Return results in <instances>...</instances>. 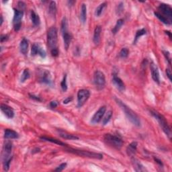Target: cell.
<instances>
[{"mask_svg":"<svg viewBox=\"0 0 172 172\" xmlns=\"http://www.w3.org/2000/svg\"><path fill=\"white\" fill-rule=\"evenodd\" d=\"M115 100L117 104L119 105L120 108H121L122 111L124 112V113H125L126 118L128 119V120H130V122H131L132 124H133V125H135L136 126H140L141 122L139 117L138 116L137 114H136L132 109H131L128 106H127V105L124 103L123 102L120 100V99L116 98Z\"/></svg>","mask_w":172,"mask_h":172,"instance_id":"1","label":"cell"},{"mask_svg":"<svg viewBox=\"0 0 172 172\" xmlns=\"http://www.w3.org/2000/svg\"><path fill=\"white\" fill-rule=\"evenodd\" d=\"M150 112L151 114V115L155 118L157 120L160 126H161V128L163 130V131L165 132V135L168 137V138H170V139H171V130L170 126L168 125L167 120H165V117L156 111L151 110Z\"/></svg>","mask_w":172,"mask_h":172,"instance_id":"2","label":"cell"},{"mask_svg":"<svg viewBox=\"0 0 172 172\" xmlns=\"http://www.w3.org/2000/svg\"><path fill=\"white\" fill-rule=\"evenodd\" d=\"M12 150V143L10 141H7L4 145V153H3V166L4 170L8 171L10 169V164L11 161V153Z\"/></svg>","mask_w":172,"mask_h":172,"instance_id":"3","label":"cell"},{"mask_svg":"<svg viewBox=\"0 0 172 172\" xmlns=\"http://www.w3.org/2000/svg\"><path fill=\"white\" fill-rule=\"evenodd\" d=\"M57 41H58V32L56 27L53 26L49 29L47 32V44L50 51L58 49Z\"/></svg>","mask_w":172,"mask_h":172,"instance_id":"4","label":"cell"},{"mask_svg":"<svg viewBox=\"0 0 172 172\" xmlns=\"http://www.w3.org/2000/svg\"><path fill=\"white\" fill-rule=\"evenodd\" d=\"M104 141L108 145L116 149H120L123 145V141L119 136L105 134L104 136Z\"/></svg>","mask_w":172,"mask_h":172,"instance_id":"5","label":"cell"},{"mask_svg":"<svg viewBox=\"0 0 172 172\" xmlns=\"http://www.w3.org/2000/svg\"><path fill=\"white\" fill-rule=\"evenodd\" d=\"M66 151L70 152L71 153L75 154L81 157H85L88 158H92V159H101L103 158V155L100 153L91 152L89 151H85V150H79V149H71V148H68L66 149Z\"/></svg>","mask_w":172,"mask_h":172,"instance_id":"6","label":"cell"},{"mask_svg":"<svg viewBox=\"0 0 172 172\" xmlns=\"http://www.w3.org/2000/svg\"><path fill=\"white\" fill-rule=\"evenodd\" d=\"M93 83H94L96 88L101 90L104 88L105 86V77L103 72L97 70L93 74Z\"/></svg>","mask_w":172,"mask_h":172,"instance_id":"7","label":"cell"},{"mask_svg":"<svg viewBox=\"0 0 172 172\" xmlns=\"http://www.w3.org/2000/svg\"><path fill=\"white\" fill-rule=\"evenodd\" d=\"M90 96V93L87 89H81L77 93V107L81 108L86 104Z\"/></svg>","mask_w":172,"mask_h":172,"instance_id":"8","label":"cell"},{"mask_svg":"<svg viewBox=\"0 0 172 172\" xmlns=\"http://www.w3.org/2000/svg\"><path fill=\"white\" fill-rule=\"evenodd\" d=\"M23 15H24V13L22 11L16 10V9L14 10L13 24H14V28L16 31H18L21 28Z\"/></svg>","mask_w":172,"mask_h":172,"instance_id":"9","label":"cell"},{"mask_svg":"<svg viewBox=\"0 0 172 172\" xmlns=\"http://www.w3.org/2000/svg\"><path fill=\"white\" fill-rule=\"evenodd\" d=\"M105 111H106V107L105 106H102L99 108V110L96 112L94 114V115L93 116L91 120V122L93 125L95 124L99 123L101 121L102 119L103 118V116H104V114L105 113Z\"/></svg>","mask_w":172,"mask_h":172,"instance_id":"10","label":"cell"},{"mask_svg":"<svg viewBox=\"0 0 172 172\" xmlns=\"http://www.w3.org/2000/svg\"><path fill=\"white\" fill-rule=\"evenodd\" d=\"M158 10L161 11L163 16H164L165 17L167 18L169 20L171 21L172 9L170 6V5H167V4H161L159 6Z\"/></svg>","mask_w":172,"mask_h":172,"instance_id":"11","label":"cell"},{"mask_svg":"<svg viewBox=\"0 0 172 172\" xmlns=\"http://www.w3.org/2000/svg\"><path fill=\"white\" fill-rule=\"evenodd\" d=\"M37 55H39L42 58H45L47 56L46 51H45L43 48H42L40 44L37 43H34L32 44L31 49V55L35 56Z\"/></svg>","mask_w":172,"mask_h":172,"instance_id":"12","label":"cell"},{"mask_svg":"<svg viewBox=\"0 0 172 172\" xmlns=\"http://www.w3.org/2000/svg\"><path fill=\"white\" fill-rule=\"evenodd\" d=\"M112 83L116 88L119 90L120 92H124L126 89L125 84L124 83L120 77L117 76L116 73H113L112 77Z\"/></svg>","mask_w":172,"mask_h":172,"instance_id":"13","label":"cell"},{"mask_svg":"<svg viewBox=\"0 0 172 172\" xmlns=\"http://www.w3.org/2000/svg\"><path fill=\"white\" fill-rule=\"evenodd\" d=\"M150 69L151 72V76L153 81L157 83H160V79H159V73L157 66L153 62H151L150 64Z\"/></svg>","mask_w":172,"mask_h":172,"instance_id":"14","label":"cell"},{"mask_svg":"<svg viewBox=\"0 0 172 172\" xmlns=\"http://www.w3.org/2000/svg\"><path fill=\"white\" fill-rule=\"evenodd\" d=\"M1 110L3 113H4V115L6 116L8 118L11 119L13 118L14 116V112L12 108L9 105L2 104H1Z\"/></svg>","mask_w":172,"mask_h":172,"instance_id":"15","label":"cell"},{"mask_svg":"<svg viewBox=\"0 0 172 172\" xmlns=\"http://www.w3.org/2000/svg\"><path fill=\"white\" fill-rule=\"evenodd\" d=\"M41 83L47 84V85L51 86L53 84V81L51 80V76L50 74V72L47 70L43 71V73H41L40 76V79H39Z\"/></svg>","mask_w":172,"mask_h":172,"instance_id":"16","label":"cell"},{"mask_svg":"<svg viewBox=\"0 0 172 172\" xmlns=\"http://www.w3.org/2000/svg\"><path fill=\"white\" fill-rule=\"evenodd\" d=\"M101 32H102V27L100 26H97L96 27L93 32V41L96 45H98L101 39Z\"/></svg>","mask_w":172,"mask_h":172,"instance_id":"17","label":"cell"},{"mask_svg":"<svg viewBox=\"0 0 172 172\" xmlns=\"http://www.w3.org/2000/svg\"><path fill=\"white\" fill-rule=\"evenodd\" d=\"M57 132H58L59 135L60 136V137H62L63 138H65V139H67V140H77V139H79V137H77L76 135L70 134L67 132L63 131V130H57Z\"/></svg>","mask_w":172,"mask_h":172,"instance_id":"18","label":"cell"},{"mask_svg":"<svg viewBox=\"0 0 172 172\" xmlns=\"http://www.w3.org/2000/svg\"><path fill=\"white\" fill-rule=\"evenodd\" d=\"M132 164L133 165V167L136 171H145L147 170L144 167V166L141 164V163L138 161L137 159L135 157L131 158Z\"/></svg>","mask_w":172,"mask_h":172,"instance_id":"19","label":"cell"},{"mask_svg":"<svg viewBox=\"0 0 172 172\" xmlns=\"http://www.w3.org/2000/svg\"><path fill=\"white\" fill-rule=\"evenodd\" d=\"M19 135L17 132L11 129H5L4 131V138L7 139H16L18 138Z\"/></svg>","mask_w":172,"mask_h":172,"instance_id":"20","label":"cell"},{"mask_svg":"<svg viewBox=\"0 0 172 172\" xmlns=\"http://www.w3.org/2000/svg\"><path fill=\"white\" fill-rule=\"evenodd\" d=\"M63 38V42H64V47L66 50H68L69 46H70L71 42L72 41V36L69 31L64 32L62 34Z\"/></svg>","mask_w":172,"mask_h":172,"instance_id":"21","label":"cell"},{"mask_svg":"<svg viewBox=\"0 0 172 172\" xmlns=\"http://www.w3.org/2000/svg\"><path fill=\"white\" fill-rule=\"evenodd\" d=\"M138 143L137 142H132L126 148V153H127L128 156H133L135 155L136 152H137Z\"/></svg>","mask_w":172,"mask_h":172,"instance_id":"22","label":"cell"},{"mask_svg":"<svg viewBox=\"0 0 172 172\" xmlns=\"http://www.w3.org/2000/svg\"><path fill=\"white\" fill-rule=\"evenodd\" d=\"M28 41L25 38H22V40L21 41L20 44V52L23 55H26L28 52Z\"/></svg>","mask_w":172,"mask_h":172,"instance_id":"23","label":"cell"},{"mask_svg":"<svg viewBox=\"0 0 172 172\" xmlns=\"http://www.w3.org/2000/svg\"><path fill=\"white\" fill-rule=\"evenodd\" d=\"M31 18L32 22L33 24V25L34 26H38L41 24V19L40 17H39L38 15L35 12L34 10L31 11Z\"/></svg>","mask_w":172,"mask_h":172,"instance_id":"24","label":"cell"},{"mask_svg":"<svg viewBox=\"0 0 172 172\" xmlns=\"http://www.w3.org/2000/svg\"><path fill=\"white\" fill-rule=\"evenodd\" d=\"M80 20L81 22L85 24L87 20V6L85 4H82L80 12Z\"/></svg>","mask_w":172,"mask_h":172,"instance_id":"25","label":"cell"},{"mask_svg":"<svg viewBox=\"0 0 172 172\" xmlns=\"http://www.w3.org/2000/svg\"><path fill=\"white\" fill-rule=\"evenodd\" d=\"M41 139L43 141H49V142H50V143H55L57 144H59V145H61V146H64V147L67 146V144H66L65 143H63V142L59 141L58 139H56V138L47 137H41Z\"/></svg>","mask_w":172,"mask_h":172,"instance_id":"26","label":"cell"},{"mask_svg":"<svg viewBox=\"0 0 172 172\" xmlns=\"http://www.w3.org/2000/svg\"><path fill=\"white\" fill-rule=\"evenodd\" d=\"M154 14H155V16L160 21H161V22H162L163 23L165 24L170 25L171 24V21L169 20L167 18L165 17L164 16H163L162 14H161L159 12H158V11H155V12L154 13Z\"/></svg>","mask_w":172,"mask_h":172,"instance_id":"27","label":"cell"},{"mask_svg":"<svg viewBox=\"0 0 172 172\" xmlns=\"http://www.w3.org/2000/svg\"><path fill=\"white\" fill-rule=\"evenodd\" d=\"M49 14L52 17L55 18L57 14V4L55 2H50L49 4Z\"/></svg>","mask_w":172,"mask_h":172,"instance_id":"28","label":"cell"},{"mask_svg":"<svg viewBox=\"0 0 172 172\" xmlns=\"http://www.w3.org/2000/svg\"><path fill=\"white\" fill-rule=\"evenodd\" d=\"M123 24H124V20L122 19L118 20L116 25L114 26V27L112 29V31L113 34H117V33L118 32V31L120 30V28H121V27L122 26Z\"/></svg>","mask_w":172,"mask_h":172,"instance_id":"29","label":"cell"},{"mask_svg":"<svg viewBox=\"0 0 172 172\" xmlns=\"http://www.w3.org/2000/svg\"><path fill=\"white\" fill-rule=\"evenodd\" d=\"M106 5H107V4L105 2L102 3V4H101L100 5H99V6L96 9V11H95L96 16H98V17L100 16L102 12L104 11V9L105 8V7H106Z\"/></svg>","mask_w":172,"mask_h":172,"instance_id":"30","label":"cell"},{"mask_svg":"<svg viewBox=\"0 0 172 172\" xmlns=\"http://www.w3.org/2000/svg\"><path fill=\"white\" fill-rule=\"evenodd\" d=\"M61 33L66 32L69 31H68V22H67V20L66 18L65 17H64L63 18L62 21H61Z\"/></svg>","mask_w":172,"mask_h":172,"instance_id":"31","label":"cell"},{"mask_svg":"<svg viewBox=\"0 0 172 172\" xmlns=\"http://www.w3.org/2000/svg\"><path fill=\"white\" fill-rule=\"evenodd\" d=\"M144 34H146V30L145 29H141V30H138V31H137L136 32V35H135V37L134 39V42H133V44H136L137 43V42L138 41V38H139L142 36H143Z\"/></svg>","mask_w":172,"mask_h":172,"instance_id":"32","label":"cell"},{"mask_svg":"<svg viewBox=\"0 0 172 172\" xmlns=\"http://www.w3.org/2000/svg\"><path fill=\"white\" fill-rule=\"evenodd\" d=\"M112 110L108 111V112L106 113L105 117L103 118V121H102L103 125H107V124L110 122V119L112 118Z\"/></svg>","mask_w":172,"mask_h":172,"instance_id":"33","label":"cell"},{"mask_svg":"<svg viewBox=\"0 0 172 172\" xmlns=\"http://www.w3.org/2000/svg\"><path fill=\"white\" fill-rule=\"evenodd\" d=\"M30 77V72L28 71V69H24L23 71V73L22 74V76H21V82H24V81L29 79Z\"/></svg>","mask_w":172,"mask_h":172,"instance_id":"34","label":"cell"},{"mask_svg":"<svg viewBox=\"0 0 172 172\" xmlns=\"http://www.w3.org/2000/svg\"><path fill=\"white\" fill-rule=\"evenodd\" d=\"M61 87L63 92H66L67 90V75H65L61 83Z\"/></svg>","mask_w":172,"mask_h":172,"instance_id":"35","label":"cell"},{"mask_svg":"<svg viewBox=\"0 0 172 172\" xmlns=\"http://www.w3.org/2000/svg\"><path fill=\"white\" fill-rule=\"evenodd\" d=\"M128 54H129L128 50L126 49V48H123V49H122V50H120L119 55L120 57H121V58L125 59L128 56Z\"/></svg>","mask_w":172,"mask_h":172,"instance_id":"36","label":"cell"},{"mask_svg":"<svg viewBox=\"0 0 172 172\" xmlns=\"http://www.w3.org/2000/svg\"><path fill=\"white\" fill-rule=\"evenodd\" d=\"M66 167H67V163H63V164H61L59 166H58V167H57L56 169H55V171H61L63 170H65Z\"/></svg>","mask_w":172,"mask_h":172,"instance_id":"37","label":"cell"},{"mask_svg":"<svg viewBox=\"0 0 172 172\" xmlns=\"http://www.w3.org/2000/svg\"><path fill=\"white\" fill-rule=\"evenodd\" d=\"M123 9H124V4L123 3H120V4L118 5L117 8H116V13L118 14H120L123 11Z\"/></svg>","mask_w":172,"mask_h":172,"instance_id":"38","label":"cell"},{"mask_svg":"<svg viewBox=\"0 0 172 172\" xmlns=\"http://www.w3.org/2000/svg\"><path fill=\"white\" fill-rule=\"evenodd\" d=\"M163 53H164V55H165L166 59H167V61H169V63H170V65H171V57H170V53H169L168 51L163 50Z\"/></svg>","mask_w":172,"mask_h":172,"instance_id":"39","label":"cell"},{"mask_svg":"<svg viewBox=\"0 0 172 172\" xmlns=\"http://www.w3.org/2000/svg\"><path fill=\"white\" fill-rule=\"evenodd\" d=\"M58 105H59V103L57 101H52L50 103V107L52 108H55L58 106Z\"/></svg>","mask_w":172,"mask_h":172,"instance_id":"40","label":"cell"},{"mask_svg":"<svg viewBox=\"0 0 172 172\" xmlns=\"http://www.w3.org/2000/svg\"><path fill=\"white\" fill-rule=\"evenodd\" d=\"M166 75H167V76L169 78L170 81H171V72L170 69H166Z\"/></svg>","mask_w":172,"mask_h":172,"instance_id":"41","label":"cell"},{"mask_svg":"<svg viewBox=\"0 0 172 172\" xmlns=\"http://www.w3.org/2000/svg\"><path fill=\"white\" fill-rule=\"evenodd\" d=\"M8 38H9V37H8V34H2L1 36V42L2 43H3V42L6 41L8 39Z\"/></svg>","mask_w":172,"mask_h":172,"instance_id":"42","label":"cell"},{"mask_svg":"<svg viewBox=\"0 0 172 172\" xmlns=\"http://www.w3.org/2000/svg\"><path fill=\"white\" fill-rule=\"evenodd\" d=\"M72 99H73V98H72L71 97H68L67 98H66L65 99L63 100V104H67L69 103V102H71L72 101Z\"/></svg>","mask_w":172,"mask_h":172,"instance_id":"43","label":"cell"},{"mask_svg":"<svg viewBox=\"0 0 172 172\" xmlns=\"http://www.w3.org/2000/svg\"><path fill=\"white\" fill-rule=\"evenodd\" d=\"M30 97H31V98L35 99V100H37V101H41V99L39 97H38V96H36L34 95H30Z\"/></svg>","mask_w":172,"mask_h":172,"instance_id":"44","label":"cell"},{"mask_svg":"<svg viewBox=\"0 0 172 172\" xmlns=\"http://www.w3.org/2000/svg\"><path fill=\"white\" fill-rule=\"evenodd\" d=\"M18 6H19V8H24L25 7H26V4H24V2H18Z\"/></svg>","mask_w":172,"mask_h":172,"instance_id":"45","label":"cell"},{"mask_svg":"<svg viewBox=\"0 0 172 172\" xmlns=\"http://www.w3.org/2000/svg\"><path fill=\"white\" fill-rule=\"evenodd\" d=\"M154 159H155V161L157 163V164H159L160 165H163V164H162V162L161 161V160L158 159L157 158H154Z\"/></svg>","mask_w":172,"mask_h":172,"instance_id":"46","label":"cell"},{"mask_svg":"<svg viewBox=\"0 0 172 172\" xmlns=\"http://www.w3.org/2000/svg\"><path fill=\"white\" fill-rule=\"evenodd\" d=\"M3 22H4V20H3V16H1V24H0V25H2V24H3Z\"/></svg>","mask_w":172,"mask_h":172,"instance_id":"47","label":"cell"}]
</instances>
